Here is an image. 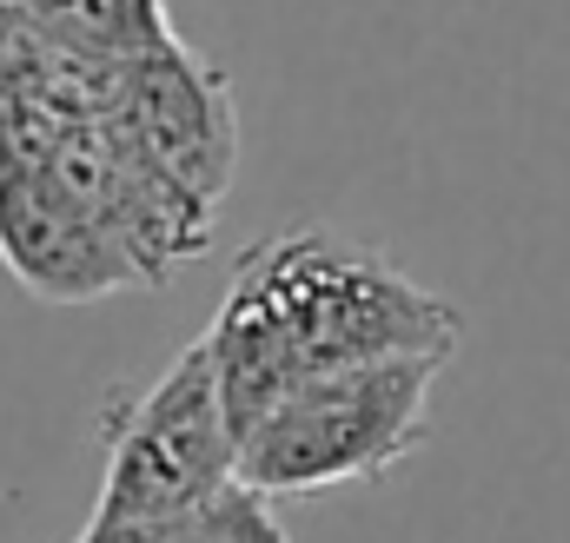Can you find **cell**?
<instances>
[{
    "label": "cell",
    "mask_w": 570,
    "mask_h": 543,
    "mask_svg": "<svg viewBox=\"0 0 570 543\" xmlns=\"http://www.w3.org/2000/svg\"><path fill=\"white\" fill-rule=\"evenodd\" d=\"M458 338H464V312L451 298L425 292L385 253L332 226H292L239 253L226 298L206 325L233 437H246L285 392L312 378L392 365V358L451 365Z\"/></svg>",
    "instance_id": "obj_1"
},
{
    "label": "cell",
    "mask_w": 570,
    "mask_h": 543,
    "mask_svg": "<svg viewBox=\"0 0 570 543\" xmlns=\"http://www.w3.org/2000/svg\"><path fill=\"white\" fill-rule=\"evenodd\" d=\"M438 372L444 358H392V365H358V372H332L285 392L239 437V477L266 497L379 484L431 437Z\"/></svg>",
    "instance_id": "obj_2"
},
{
    "label": "cell",
    "mask_w": 570,
    "mask_h": 543,
    "mask_svg": "<svg viewBox=\"0 0 570 543\" xmlns=\"http://www.w3.org/2000/svg\"><path fill=\"white\" fill-rule=\"evenodd\" d=\"M239 477V437L219 398L206 332L140 392L100 405V504L94 517L173 524Z\"/></svg>",
    "instance_id": "obj_3"
},
{
    "label": "cell",
    "mask_w": 570,
    "mask_h": 543,
    "mask_svg": "<svg viewBox=\"0 0 570 543\" xmlns=\"http://www.w3.org/2000/svg\"><path fill=\"white\" fill-rule=\"evenodd\" d=\"M107 120L127 134L153 172H166L193 206L213 213V199L233 186L239 166V120H233V93L219 80V67H206L179 33L166 47L140 53L134 67H120L114 107Z\"/></svg>",
    "instance_id": "obj_4"
},
{
    "label": "cell",
    "mask_w": 570,
    "mask_h": 543,
    "mask_svg": "<svg viewBox=\"0 0 570 543\" xmlns=\"http://www.w3.org/2000/svg\"><path fill=\"white\" fill-rule=\"evenodd\" d=\"M0 266L53 305H87L127 285H153V272L33 152L7 146H0Z\"/></svg>",
    "instance_id": "obj_5"
},
{
    "label": "cell",
    "mask_w": 570,
    "mask_h": 543,
    "mask_svg": "<svg viewBox=\"0 0 570 543\" xmlns=\"http://www.w3.org/2000/svg\"><path fill=\"white\" fill-rule=\"evenodd\" d=\"M47 40L100 67H134L173 40V27L159 0H47Z\"/></svg>",
    "instance_id": "obj_6"
},
{
    "label": "cell",
    "mask_w": 570,
    "mask_h": 543,
    "mask_svg": "<svg viewBox=\"0 0 570 543\" xmlns=\"http://www.w3.org/2000/svg\"><path fill=\"white\" fill-rule=\"evenodd\" d=\"M159 543H292L266 491H253L246 477H233L226 491H213L206 504H193L186 517L159 524Z\"/></svg>",
    "instance_id": "obj_7"
},
{
    "label": "cell",
    "mask_w": 570,
    "mask_h": 543,
    "mask_svg": "<svg viewBox=\"0 0 570 543\" xmlns=\"http://www.w3.org/2000/svg\"><path fill=\"white\" fill-rule=\"evenodd\" d=\"M73 543H159L153 524H127V517H87V531Z\"/></svg>",
    "instance_id": "obj_8"
}]
</instances>
